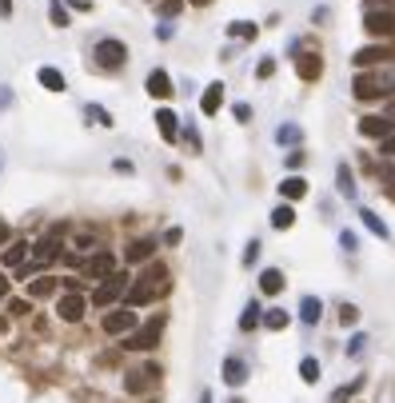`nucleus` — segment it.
<instances>
[{
    "label": "nucleus",
    "mask_w": 395,
    "mask_h": 403,
    "mask_svg": "<svg viewBox=\"0 0 395 403\" xmlns=\"http://www.w3.org/2000/svg\"><path fill=\"white\" fill-rule=\"evenodd\" d=\"M351 92H355V100H379V96L395 92V68H383V72H355V80H351Z\"/></svg>",
    "instance_id": "1"
},
{
    "label": "nucleus",
    "mask_w": 395,
    "mask_h": 403,
    "mask_svg": "<svg viewBox=\"0 0 395 403\" xmlns=\"http://www.w3.org/2000/svg\"><path fill=\"white\" fill-rule=\"evenodd\" d=\"M164 328H168V315L160 311V315H152V320H144V324H140L136 332H132L128 339H124V348H128V352H152V348L160 343Z\"/></svg>",
    "instance_id": "2"
},
{
    "label": "nucleus",
    "mask_w": 395,
    "mask_h": 403,
    "mask_svg": "<svg viewBox=\"0 0 395 403\" xmlns=\"http://www.w3.org/2000/svg\"><path fill=\"white\" fill-rule=\"evenodd\" d=\"M92 56H96V64L100 68H124V60H128V44L124 40H116V36H108V40H100V44L92 48Z\"/></svg>",
    "instance_id": "3"
},
{
    "label": "nucleus",
    "mask_w": 395,
    "mask_h": 403,
    "mask_svg": "<svg viewBox=\"0 0 395 403\" xmlns=\"http://www.w3.org/2000/svg\"><path fill=\"white\" fill-rule=\"evenodd\" d=\"M128 287H132V284H128V276H124V272H112V276L92 291V304H96V308H112L120 296H128Z\"/></svg>",
    "instance_id": "4"
},
{
    "label": "nucleus",
    "mask_w": 395,
    "mask_h": 403,
    "mask_svg": "<svg viewBox=\"0 0 395 403\" xmlns=\"http://www.w3.org/2000/svg\"><path fill=\"white\" fill-rule=\"evenodd\" d=\"M364 32L375 36V40H395V12H387V8L364 12Z\"/></svg>",
    "instance_id": "5"
},
{
    "label": "nucleus",
    "mask_w": 395,
    "mask_h": 403,
    "mask_svg": "<svg viewBox=\"0 0 395 403\" xmlns=\"http://www.w3.org/2000/svg\"><path fill=\"white\" fill-rule=\"evenodd\" d=\"M383 60H395V48H387V44H364L355 56H351V64L359 72H372L375 64H383Z\"/></svg>",
    "instance_id": "6"
},
{
    "label": "nucleus",
    "mask_w": 395,
    "mask_h": 403,
    "mask_svg": "<svg viewBox=\"0 0 395 403\" xmlns=\"http://www.w3.org/2000/svg\"><path fill=\"white\" fill-rule=\"evenodd\" d=\"M140 324H136V311L132 308H116V311H108L104 315V332L108 335H132Z\"/></svg>",
    "instance_id": "7"
},
{
    "label": "nucleus",
    "mask_w": 395,
    "mask_h": 403,
    "mask_svg": "<svg viewBox=\"0 0 395 403\" xmlns=\"http://www.w3.org/2000/svg\"><path fill=\"white\" fill-rule=\"evenodd\" d=\"M84 308H88V300H84L80 291H64L60 304H56V311H60L64 324H80V320H84Z\"/></svg>",
    "instance_id": "8"
},
{
    "label": "nucleus",
    "mask_w": 395,
    "mask_h": 403,
    "mask_svg": "<svg viewBox=\"0 0 395 403\" xmlns=\"http://www.w3.org/2000/svg\"><path fill=\"white\" fill-rule=\"evenodd\" d=\"M116 272V260H112V252H96L84 260V276H92V280H108Z\"/></svg>",
    "instance_id": "9"
},
{
    "label": "nucleus",
    "mask_w": 395,
    "mask_h": 403,
    "mask_svg": "<svg viewBox=\"0 0 395 403\" xmlns=\"http://www.w3.org/2000/svg\"><path fill=\"white\" fill-rule=\"evenodd\" d=\"M359 132H364V136H375V140L383 144L395 132V120L392 116H364L359 120Z\"/></svg>",
    "instance_id": "10"
},
{
    "label": "nucleus",
    "mask_w": 395,
    "mask_h": 403,
    "mask_svg": "<svg viewBox=\"0 0 395 403\" xmlns=\"http://www.w3.org/2000/svg\"><path fill=\"white\" fill-rule=\"evenodd\" d=\"M156 128H160V136L168 144H176V136H180V116H176L172 108H160V112H156Z\"/></svg>",
    "instance_id": "11"
},
{
    "label": "nucleus",
    "mask_w": 395,
    "mask_h": 403,
    "mask_svg": "<svg viewBox=\"0 0 395 403\" xmlns=\"http://www.w3.org/2000/svg\"><path fill=\"white\" fill-rule=\"evenodd\" d=\"M152 252H156V239L140 236V239H132V244H128L124 260H128V263H144V260H152Z\"/></svg>",
    "instance_id": "12"
},
{
    "label": "nucleus",
    "mask_w": 395,
    "mask_h": 403,
    "mask_svg": "<svg viewBox=\"0 0 395 403\" xmlns=\"http://www.w3.org/2000/svg\"><path fill=\"white\" fill-rule=\"evenodd\" d=\"M296 72H300V80H320L324 76V56H296Z\"/></svg>",
    "instance_id": "13"
},
{
    "label": "nucleus",
    "mask_w": 395,
    "mask_h": 403,
    "mask_svg": "<svg viewBox=\"0 0 395 403\" xmlns=\"http://www.w3.org/2000/svg\"><path fill=\"white\" fill-rule=\"evenodd\" d=\"M220 104H224V84L216 80V84H208L204 96H200V112H204V116H216V112H220Z\"/></svg>",
    "instance_id": "14"
},
{
    "label": "nucleus",
    "mask_w": 395,
    "mask_h": 403,
    "mask_svg": "<svg viewBox=\"0 0 395 403\" xmlns=\"http://www.w3.org/2000/svg\"><path fill=\"white\" fill-rule=\"evenodd\" d=\"M148 92L156 96V100H168V96H172V76L164 68H152L148 72Z\"/></svg>",
    "instance_id": "15"
},
{
    "label": "nucleus",
    "mask_w": 395,
    "mask_h": 403,
    "mask_svg": "<svg viewBox=\"0 0 395 403\" xmlns=\"http://www.w3.org/2000/svg\"><path fill=\"white\" fill-rule=\"evenodd\" d=\"M259 291H264V296H279V291H283V272H279V268H264V272H259Z\"/></svg>",
    "instance_id": "16"
},
{
    "label": "nucleus",
    "mask_w": 395,
    "mask_h": 403,
    "mask_svg": "<svg viewBox=\"0 0 395 403\" xmlns=\"http://www.w3.org/2000/svg\"><path fill=\"white\" fill-rule=\"evenodd\" d=\"M244 380H248V367H244V359L228 356V359H224V383H228V387H240Z\"/></svg>",
    "instance_id": "17"
},
{
    "label": "nucleus",
    "mask_w": 395,
    "mask_h": 403,
    "mask_svg": "<svg viewBox=\"0 0 395 403\" xmlns=\"http://www.w3.org/2000/svg\"><path fill=\"white\" fill-rule=\"evenodd\" d=\"M279 196H283L288 204H292V200H303V196H307V180H303V176H288V180L279 184Z\"/></svg>",
    "instance_id": "18"
},
{
    "label": "nucleus",
    "mask_w": 395,
    "mask_h": 403,
    "mask_svg": "<svg viewBox=\"0 0 395 403\" xmlns=\"http://www.w3.org/2000/svg\"><path fill=\"white\" fill-rule=\"evenodd\" d=\"M36 76H40V84H44L48 92H64V88H68V84H64V72L52 68V64H44V68L36 72Z\"/></svg>",
    "instance_id": "19"
},
{
    "label": "nucleus",
    "mask_w": 395,
    "mask_h": 403,
    "mask_svg": "<svg viewBox=\"0 0 395 403\" xmlns=\"http://www.w3.org/2000/svg\"><path fill=\"white\" fill-rule=\"evenodd\" d=\"M320 315H324V304H320L316 296H303L300 300V320L311 328V324H320Z\"/></svg>",
    "instance_id": "20"
},
{
    "label": "nucleus",
    "mask_w": 395,
    "mask_h": 403,
    "mask_svg": "<svg viewBox=\"0 0 395 403\" xmlns=\"http://www.w3.org/2000/svg\"><path fill=\"white\" fill-rule=\"evenodd\" d=\"M32 256H36V263H40V268H44V263H52L56 256H60V244H56V236L40 239V244L32 248Z\"/></svg>",
    "instance_id": "21"
},
{
    "label": "nucleus",
    "mask_w": 395,
    "mask_h": 403,
    "mask_svg": "<svg viewBox=\"0 0 395 403\" xmlns=\"http://www.w3.org/2000/svg\"><path fill=\"white\" fill-rule=\"evenodd\" d=\"M359 220H364V228L372 232V236H379V239H392V232H387V224L379 220V216L372 212V208H359Z\"/></svg>",
    "instance_id": "22"
},
{
    "label": "nucleus",
    "mask_w": 395,
    "mask_h": 403,
    "mask_svg": "<svg viewBox=\"0 0 395 403\" xmlns=\"http://www.w3.org/2000/svg\"><path fill=\"white\" fill-rule=\"evenodd\" d=\"M296 224V212H292V204H279V208H272V228L276 232H288Z\"/></svg>",
    "instance_id": "23"
},
{
    "label": "nucleus",
    "mask_w": 395,
    "mask_h": 403,
    "mask_svg": "<svg viewBox=\"0 0 395 403\" xmlns=\"http://www.w3.org/2000/svg\"><path fill=\"white\" fill-rule=\"evenodd\" d=\"M335 180H340V196H344V200H355V176H351L348 164L335 168Z\"/></svg>",
    "instance_id": "24"
},
{
    "label": "nucleus",
    "mask_w": 395,
    "mask_h": 403,
    "mask_svg": "<svg viewBox=\"0 0 395 403\" xmlns=\"http://www.w3.org/2000/svg\"><path fill=\"white\" fill-rule=\"evenodd\" d=\"M288 324H292V315H288L283 308H272V311H264V328H268V332H283Z\"/></svg>",
    "instance_id": "25"
},
{
    "label": "nucleus",
    "mask_w": 395,
    "mask_h": 403,
    "mask_svg": "<svg viewBox=\"0 0 395 403\" xmlns=\"http://www.w3.org/2000/svg\"><path fill=\"white\" fill-rule=\"evenodd\" d=\"M228 36H232V40H256L259 28L252 21H235V24H228Z\"/></svg>",
    "instance_id": "26"
},
{
    "label": "nucleus",
    "mask_w": 395,
    "mask_h": 403,
    "mask_svg": "<svg viewBox=\"0 0 395 403\" xmlns=\"http://www.w3.org/2000/svg\"><path fill=\"white\" fill-rule=\"evenodd\" d=\"M148 383H152V376H148V372H128L124 391H128V395H140V391H148Z\"/></svg>",
    "instance_id": "27"
},
{
    "label": "nucleus",
    "mask_w": 395,
    "mask_h": 403,
    "mask_svg": "<svg viewBox=\"0 0 395 403\" xmlns=\"http://www.w3.org/2000/svg\"><path fill=\"white\" fill-rule=\"evenodd\" d=\"M24 256H28V244H24V239H16V244L4 248V263H8V268H21Z\"/></svg>",
    "instance_id": "28"
},
{
    "label": "nucleus",
    "mask_w": 395,
    "mask_h": 403,
    "mask_svg": "<svg viewBox=\"0 0 395 403\" xmlns=\"http://www.w3.org/2000/svg\"><path fill=\"white\" fill-rule=\"evenodd\" d=\"M52 291H56V280H52V276H40V280L28 284V296H32V300H44V296H52Z\"/></svg>",
    "instance_id": "29"
},
{
    "label": "nucleus",
    "mask_w": 395,
    "mask_h": 403,
    "mask_svg": "<svg viewBox=\"0 0 395 403\" xmlns=\"http://www.w3.org/2000/svg\"><path fill=\"white\" fill-rule=\"evenodd\" d=\"M84 116L92 120V124H100V128H112V124H116L112 112H108V108H100V104H88V108H84Z\"/></svg>",
    "instance_id": "30"
},
{
    "label": "nucleus",
    "mask_w": 395,
    "mask_h": 403,
    "mask_svg": "<svg viewBox=\"0 0 395 403\" xmlns=\"http://www.w3.org/2000/svg\"><path fill=\"white\" fill-rule=\"evenodd\" d=\"M300 376H303V383H320V359L303 356L300 359Z\"/></svg>",
    "instance_id": "31"
},
{
    "label": "nucleus",
    "mask_w": 395,
    "mask_h": 403,
    "mask_svg": "<svg viewBox=\"0 0 395 403\" xmlns=\"http://www.w3.org/2000/svg\"><path fill=\"white\" fill-rule=\"evenodd\" d=\"M259 320H264V315H259V304H248V308H244V315H240V332H252V328H259Z\"/></svg>",
    "instance_id": "32"
},
{
    "label": "nucleus",
    "mask_w": 395,
    "mask_h": 403,
    "mask_svg": "<svg viewBox=\"0 0 395 403\" xmlns=\"http://www.w3.org/2000/svg\"><path fill=\"white\" fill-rule=\"evenodd\" d=\"M48 16H52L56 28H68V8H64L60 0H52V4H48Z\"/></svg>",
    "instance_id": "33"
},
{
    "label": "nucleus",
    "mask_w": 395,
    "mask_h": 403,
    "mask_svg": "<svg viewBox=\"0 0 395 403\" xmlns=\"http://www.w3.org/2000/svg\"><path fill=\"white\" fill-rule=\"evenodd\" d=\"M276 140L279 144H296V140H303V132L296 128V124H283V128L276 132Z\"/></svg>",
    "instance_id": "34"
},
{
    "label": "nucleus",
    "mask_w": 395,
    "mask_h": 403,
    "mask_svg": "<svg viewBox=\"0 0 395 403\" xmlns=\"http://www.w3.org/2000/svg\"><path fill=\"white\" fill-rule=\"evenodd\" d=\"M72 248L88 252V248H96V236H92V232H76V239H72Z\"/></svg>",
    "instance_id": "35"
},
{
    "label": "nucleus",
    "mask_w": 395,
    "mask_h": 403,
    "mask_svg": "<svg viewBox=\"0 0 395 403\" xmlns=\"http://www.w3.org/2000/svg\"><path fill=\"white\" fill-rule=\"evenodd\" d=\"M156 8H160V16H176V12L184 8V0H160Z\"/></svg>",
    "instance_id": "36"
},
{
    "label": "nucleus",
    "mask_w": 395,
    "mask_h": 403,
    "mask_svg": "<svg viewBox=\"0 0 395 403\" xmlns=\"http://www.w3.org/2000/svg\"><path fill=\"white\" fill-rule=\"evenodd\" d=\"M259 248H264V244H259V239H252V244H248V248H244V263H248V268H252V263L259 260Z\"/></svg>",
    "instance_id": "37"
},
{
    "label": "nucleus",
    "mask_w": 395,
    "mask_h": 403,
    "mask_svg": "<svg viewBox=\"0 0 395 403\" xmlns=\"http://www.w3.org/2000/svg\"><path fill=\"white\" fill-rule=\"evenodd\" d=\"M340 320H344V324H355V320H359V308H355V304H344V308H340Z\"/></svg>",
    "instance_id": "38"
},
{
    "label": "nucleus",
    "mask_w": 395,
    "mask_h": 403,
    "mask_svg": "<svg viewBox=\"0 0 395 403\" xmlns=\"http://www.w3.org/2000/svg\"><path fill=\"white\" fill-rule=\"evenodd\" d=\"M364 343H368V335H364V332H359V335H351V343H348V356L355 359L359 352H364Z\"/></svg>",
    "instance_id": "39"
},
{
    "label": "nucleus",
    "mask_w": 395,
    "mask_h": 403,
    "mask_svg": "<svg viewBox=\"0 0 395 403\" xmlns=\"http://www.w3.org/2000/svg\"><path fill=\"white\" fill-rule=\"evenodd\" d=\"M272 72H276V60H272V56H268V60H259V64H256V76H259V80H268Z\"/></svg>",
    "instance_id": "40"
},
{
    "label": "nucleus",
    "mask_w": 395,
    "mask_h": 403,
    "mask_svg": "<svg viewBox=\"0 0 395 403\" xmlns=\"http://www.w3.org/2000/svg\"><path fill=\"white\" fill-rule=\"evenodd\" d=\"M340 244H344V252H359V239H355V232H340Z\"/></svg>",
    "instance_id": "41"
},
{
    "label": "nucleus",
    "mask_w": 395,
    "mask_h": 403,
    "mask_svg": "<svg viewBox=\"0 0 395 403\" xmlns=\"http://www.w3.org/2000/svg\"><path fill=\"white\" fill-rule=\"evenodd\" d=\"M8 315H28V300H8Z\"/></svg>",
    "instance_id": "42"
},
{
    "label": "nucleus",
    "mask_w": 395,
    "mask_h": 403,
    "mask_svg": "<svg viewBox=\"0 0 395 403\" xmlns=\"http://www.w3.org/2000/svg\"><path fill=\"white\" fill-rule=\"evenodd\" d=\"M180 239H184V232H180V228H168V232H164V244H168V248H176Z\"/></svg>",
    "instance_id": "43"
},
{
    "label": "nucleus",
    "mask_w": 395,
    "mask_h": 403,
    "mask_svg": "<svg viewBox=\"0 0 395 403\" xmlns=\"http://www.w3.org/2000/svg\"><path fill=\"white\" fill-rule=\"evenodd\" d=\"M379 152H383L387 160H395V132H392V136H387V140H383V144H379Z\"/></svg>",
    "instance_id": "44"
},
{
    "label": "nucleus",
    "mask_w": 395,
    "mask_h": 403,
    "mask_svg": "<svg viewBox=\"0 0 395 403\" xmlns=\"http://www.w3.org/2000/svg\"><path fill=\"white\" fill-rule=\"evenodd\" d=\"M288 168H292V172L303 168V152H300V148H296V152H288Z\"/></svg>",
    "instance_id": "45"
},
{
    "label": "nucleus",
    "mask_w": 395,
    "mask_h": 403,
    "mask_svg": "<svg viewBox=\"0 0 395 403\" xmlns=\"http://www.w3.org/2000/svg\"><path fill=\"white\" fill-rule=\"evenodd\" d=\"M248 116H252V108H248V104H235V120H244V124H248Z\"/></svg>",
    "instance_id": "46"
},
{
    "label": "nucleus",
    "mask_w": 395,
    "mask_h": 403,
    "mask_svg": "<svg viewBox=\"0 0 395 403\" xmlns=\"http://www.w3.org/2000/svg\"><path fill=\"white\" fill-rule=\"evenodd\" d=\"M0 16H12V0H0Z\"/></svg>",
    "instance_id": "47"
},
{
    "label": "nucleus",
    "mask_w": 395,
    "mask_h": 403,
    "mask_svg": "<svg viewBox=\"0 0 395 403\" xmlns=\"http://www.w3.org/2000/svg\"><path fill=\"white\" fill-rule=\"evenodd\" d=\"M8 100H12V96H8V88H0V108H8Z\"/></svg>",
    "instance_id": "48"
},
{
    "label": "nucleus",
    "mask_w": 395,
    "mask_h": 403,
    "mask_svg": "<svg viewBox=\"0 0 395 403\" xmlns=\"http://www.w3.org/2000/svg\"><path fill=\"white\" fill-rule=\"evenodd\" d=\"M8 236H12V232H8V224H0V244H8Z\"/></svg>",
    "instance_id": "49"
},
{
    "label": "nucleus",
    "mask_w": 395,
    "mask_h": 403,
    "mask_svg": "<svg viewBox=\"0 0 395 403\" xmlns=\"http://www.w3.org/2000/svg\"><path fill=\"white\" fill-rule=\"evenodd\" d=\"M64 4H72V8H88V0H64Z\"/></svg>",
    "instance_id": "50"
},
{
    "label": "nucleus",
    "mask_w": 395,
    "mask_h": 403,
    "mask_svg": "<svg viewBox=\"0 0 395 403\" xmlns=\"http://www.w3.org/2000/svg\"><path fill=\"white\" fill-rule=\"evenodd\" d=\"M0 296H8V280L4 276H0Z\"/></svg>",
    "instance_id": "51"
},
{
    "label": "nucleus",
    "mask_w": 395,
    "mask_h": 403,
    "mask_svg": "<svg viewBox=\"0 0 395 403\" xmlns=\"http://www.w3.org/2000/svg\"><path fill=\"white\" fill-rule=\"evenodd\" d=\"M200 403H212V391H204V395H200Z\"/></svg>",
    "instance_id": "52"
},
{
    "label": "nucleus",
    "mask_w": 395,
    "mask_h": 403,
    "mask_svg": "<svg viewBox=\"0 0 395 403\" xmlns=\"http://www.w3.org/2000/svg\"><path fill=\"white\" fill-rule=\"evenodd\" d=\"M387 116H392V120H395V100H392V108H387Z\"/></svg>",
    "instance_id": "53"
},
{
    "label": "nucleus",
    "mask_w": 395,
    "mask_h": 403,
    "mask_svg": "<svg viewBox=\"0 0 395 403\" xmlns=\"http://www.w3.org/2000/svg\"><path fill=\"white\" fill-rule=\"evenodd\" d=\"M4 328H8V320H0V335H4Z\"/></svg>",
    "instance_id": "54"
},
{
    "label": "nucleus",
    "mask_w": 395,
    "mask_h": 403,
    "mask_svg": "<svg viewBox=\"0 0 395 403\" xmlns=\"http://www.w3.org/2000/svg\"><path fill=\"white\" fill-rule=\"evenodd\" d=\"M188 4H212V0H188Z\"/></svg>",
    "instance_id": "55"
},
{
    "label": "nucleus",
    "mask_w": 395,
    "mask_h": 403,
    "mask_svg": "<svg viewBox=\"0 0 395 403\" xmlns=\"http://www.w3.org/2000/svg\"><path fill=\"white\" fill-rule=\"evenodd\" d=\"M387 200H395V188H387Z\"/></svg>",
    "instance_id": "56"
},
{
    "label": "nucleus",
    "mask_w": 395,
    "mask_h": 403,
    "mask_svg": "<svg viewBox=\"0 0 395 403\" xmlns=\"http://www.w3.org/2000/svg\"><path fill=\"white\" fill-rule=\"evenodd\" d=\"M232 403H244V400H232Z\"/></svg>",
    "instance_id": "57"
},
{
    "label": "nucleus",
    "mask_w": 395,
    "mask_h": 403,
    "mask_svg": "<svg viewBox=\"0 0 395 403\" xmlns=\"http://www.w3.org/2000/svg\"><path fill=\"white\" fill-rule=\"evenodd\" d=\"M152 4H160V0H152Z\"/></svg>",
    "instance_id": "58"
}]
</instances>
